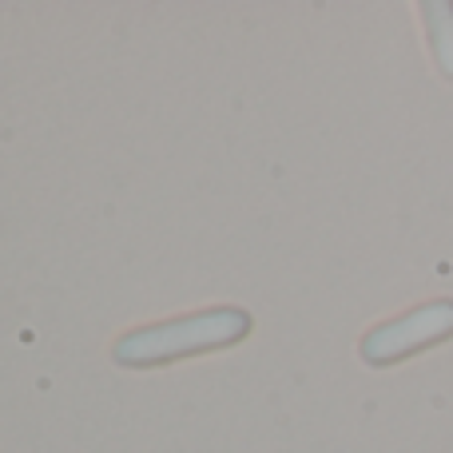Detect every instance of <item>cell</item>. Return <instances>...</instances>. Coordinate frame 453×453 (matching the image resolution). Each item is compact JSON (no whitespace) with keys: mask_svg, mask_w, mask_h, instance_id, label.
I'll return each instance as SVG.
<instances>
[{"mask_svg":"<svg viewBox=\"0 0 453 453\" xmlns=\"http://www.w3.org/2000/svg\"><path fill=\"white\" fill-rule=\"evenodd\" d=\"M250 334V314L239 306H211V311L188 314V319L156 322V326H140L124 334L111 354L124 366H156L167 358H188L199 350H219L239 338Z\"/></svg>","mask_w":453,"mask_h":453,"instance_id":"1","label":"cell"},{"mask_svg":"<svg viewBox=\"0 0 453 453\" xmlns=\"http://www.w3.org/2000/svg\"><path fill=\"white\" fill-rule=\"evenodd\" d=\"M453 338V298H438V303L414 306L402 319H390L382 326H374L366 338H362V362L370 366H390L398 358H410V354L426 350V346H438Z\"/></svg>","mask_w":453,"mask_h":453,"instance_id":"2","label":"cell"},{"mask_svg":"<svg viewBox=\"0 0 453 453\" xmlns=\"http://www.w3.org/2000/svg\"><path fill=\"white\" fill-rule=\"evenodd\" d=\"M422 16H426V32H430L434 60L453 80V4L430 0V4H422Z\"/></svg>","mask_w":453,"mask_h":453,"instance_id":"3","label":"cell"}]
</instances>
